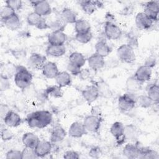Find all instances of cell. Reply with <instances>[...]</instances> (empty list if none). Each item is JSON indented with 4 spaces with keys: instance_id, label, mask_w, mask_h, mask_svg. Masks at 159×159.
Masks as SVG:
<instances>
[{
    "instance_id": "cell-1",
    "label": "cell",
    "mask_w": 159,
    "mask_h": 159,
    "mask_svg": "<svg viewBox=\"0 0 159 159\" xmlns=\"http://www.w3.org/2000/svg\"><path fill=\"white\" fill-rule=\"evenodd\" d=\"M26 121L29 127L31 128L43 129L52 122V115L48 111H37L29 114Z\"/></svg>"
},
{
    "instance_id": "cell-2",
    "label": "cell",
    "mask_w": 159,
    "mask_h": 159,
    "mask_svg": "<svg viewBox=\"0 0 159 159\" xmlns=\"http://www.w3.org/2000/svg\"><path fill=\"white\" fill-rule=\"evenodd\" d=\"M32 80V75L24 66H16V73L14 75V82L16 86L24 89L30 86Z\"/></svg>"
},
{
    "instance_id": "cell-3",
    "label": "cell",
    "mask_w": 159,
    "mask_h": 159,
    "mask_svg": "<svg viewBox=\"0 0 159 159\" xmlns=\"http://www.w3.org/2000/svg\"><path fill=\"white\" fill-rule=\"evenodd\" d=\"M117 55L123 62L132 63L135 60V55L134 48L128 44H123L118 47Z\"/></svg>"
},
{
    "instance_id": "cell-4",
    "label": "cell",
    "mask_w": 159,
    "mask_h": 159,
    "mask_svg": "<svg viewBox=\"0 0 159 159\" xmlns=\"http://www.w3.org/2000/svg\"><path fill=\"white\" fill-rule=\"evenodd\" d=\"M101 122L102 119L100 116L91 114L84 118L83 124L87 132L96 133L101 127Z\"/></svg>"
},
{
    "instance_id": "cell-5",
    "label": "cell",
    "mask_w": 159,
    "mask_h": 159,
    "mask_svg": "<svg viewBox=\"0 0 159 159\" xmlns=\"http://www.w3.org/2000/svg\"><path fill=\"white\" fill-rule=\"evenodd\" d=\"M136 102V98L130 93L124 94L119 96L118 99L119 108L123 112H128L133 109L135 106Z\"/></svg>"
},
{
    "instance_id": "cell-6",
    "label": "cell",
    "mask_w": 159,
    "mask_h": 159,
    "mask_svg": "<svg viewBox=\"0 0 159 159\" xmlns=\"http://www.w3.org/2000/svg\"><path fill=\"white\" fill-rule=\"evenodd\" d=\"M27 21L30 25L35 27L40 30L48 28L46 19L40 16L34 11L29 14L27 17Z\"/></svg>"
},
{
    "instance_id": "cell-7",
    "label": "cell",
    "mask_w": 159,
    "mask_h": 159,
    "mask_svg": "<svg viewBox=\"0 0 159 159\" xmlns=\"http://www.w3.org/2000/svg\"><path fill=\"white\" fill-rule=\"evenodd\" d=\"M34 12L42 17L49 16L52 13V8L47 1H30Z\"/></svg>"
},
{
    "instance_id": "cell-8",
    "label": "cell",
    "mask_w": 159,
    "mask_h": 159,
    "mask_svg": "<svg viewBox=\"0 0 159 159\" xmlns=\"http://www.w3.org/2000/svg\"><path fill=\"white\" fill-rule=\"evenodd\" d=\"M111 134L116 139L118 145H122L125 142L124 137V125L120 122H115L110 129Z\"/></svg>"
},
{
    "instance_id": "cell-9",
    "label": "cell",
    "mask_w": 159,
    "mask_h": 159,
    "mask_svg": "<svg viewBox=\"0 0 159 159\" xmlns=\"http://www.w3.org/2000/svg\"><path fill=\"white\" fill-rule=\"evenodd\" d=\"M104 34L109 40H117L122 35V30L114 22H106L104 26Z\"/></svg>"
},
{
    "instance_id": "cell-10",
    "label": "cell",
    "mask_w": 159,
    "mask_h": 159,
    "mask_svg": "<svg viewBox=\"0 0 159 159\" xmlns=\"http://www.w3.org/2000/svg\"><path fill=\"white\" fill-rule=\"evenodd\" d=\"M46 63V57L40 53H34L31 54L27 61L29 66L34 70H42Z\"/></svg>"
},
{
    "instance_id": "cell-11",
    "label": "cell",
    "mask_w": 159,
    "mask_h": 159,
    "mask_svg": "<svg viewBox=\"0 0 159 159\" xmlns=\"http://www.w3.org/2000/svg\"><path fill=\"white\" fill-rule=\"evenodd\" d=\"M153 22L157 21L159 13V2L158 1H151L146 3L143 12Z\"/></svg>"
},
{
    "instance_id": "cell-12",
    "label": "cell",
    "mask_w": 159,
    "mask_h": 159,
    "mask_svg": "<svg viewBox=\"0 0 159 159\" xmlns=\"http://www.w3.org/2000/svg\"><path fill=\"white\" fill-rule=\"evenodd\" d=\"M154 22L150 19L143 12H139L135 17V24L140 30H148Z\"/></svg>"
},
{
    "instance_id": "cell-13",
    "label": "cell",
    "mask_w": 159,
    "mask_h": 159,
    "mask_svg": "<svg viewBox=\"0 0 159 159\" xmlns=\"http://www.w3.org/2000/svg\"><path fill=\"white\" fill-rule=\"evenodd\" d=\"M152 73V68L143 65L137 68L134 76L138 81L143 83L150 80Z\"/></svg>"
},
{
    "instance_id": "cell-14",
    "label": "cell",
    "mask_w": 159,
    "mask_h": 159,
    "mask_svg": "<svg viewBox=\"0 0 159 159\" xmlns=\"http://www.w3.org/2000/svg\"><path fill=\"white\" fill-rule=\"evenodd\" d=\"M66 39V35L63 31H53L48 35L49 45H63Z\"/></svg>"
},
{
    "instance_id": "cell-15",
    "label": "cell",
    "mask_w": 159,
    "mask_h": 159,
    "mask_svg": "<svg viewBox=\"0 0 159 159\" xmlns=\"http://www.w3.org/2000/svg\"><path fill=\"white\" fill-rule=\"evenodd\" d=\"M82 96L88 104L93 102L99 96L97 86L94 84L87 86L82 91Z\"/></svg>"
},
{
    "instance_id": "cell-16",
    "label": "cell",
    "mask_w": 159,
    "mask_h": 159,
    "mask_svg": "<svg viewBox=\"0 0 159 159\" xmlns=\"http://www.w3.org/2000/svg\"><path fill=\"white\" fill-rule=\"evenodd\" d=\"M79 3L83 11L87 14L91 15L94 13L98 7H101L102 3L98 1H80Z\"/></svg>"
},
{
    "instance_id": "cell-17",
    "label": "cell",
    "mask_w": 159,
    "mask_h": 159,
    "mask_svg": "<svg viewBox=\"0 0 159 159\" xmlns=\"http://www.w3.org/2000/svg\"><path fill=\"white\" fill-rule=\"evenodd\" d=\"M141 147L136 143H127L123 149L124 155L130 159H134L139 157Z\"/></svg>"
},
{
    "instance_id": "cell-18",
    "label": "cell",
    "mask_w": 159,
    "mask_h": 159,
    "mask_svg": "<svg viewBox=\"0 0 159 159\" xmlns=\"http://www.w3.org/2000/svg\"><path fill=\"white\" fill-rule=\"evenodd\" d=\"M86 130L83 123L79 122H75L72 123L68 130V134L73 138H80L86 134Z\"/></svg>"
},
{
    "instance_id": "cell-19",
    "label": "cell",
    "mask_w": 159,
    "mask_h": 159,
    "mask_svg": "<svg viewBox=\"0 0 159 159\" xmlns=\"http://www.w3.org/2000/svg\"><path fill=\"white\" fill-rule=\"evenodd\" d=\"M88 63L89 68L93 70H99L105 65L104 58L96 52L88 58Z\"/></svg>"
},
{
    "instance_id": "cell-20",
    "label": "cell",
    "mask_w": 159,
    "mask_h": 159,
    "mask_svg": "<svg viewBox=\"0 0 159 159\" xmlns=\"http://www.w3.org/2000/svg\"><path fill=\"white\" fill-rule=\"evenodd\" d=\"M34 149L38 158H42L50 154L52 150V144L48 141L40 140Z\"/></svg>"
},
{
    "instance_id": "cell-21",
    "label": "cell",
    "mask_w": 159,
    "mask_h": 159,
    "mask_svg": "<svg viewBox=\"0 0 159 159\" xmlns=\"http://www.w3.org/2000/svg\"><path fill=\"white\" fill-rule=\"evenodd\" d=\"M43 76L49 79L55 78L59 73L58 67L55 63L52 61H47L42 69Z\"/></svg>"
},
{
    "instance_id": "cell-22",
    "label": "cell",
    "mask_w": 159,
    "mask_h": 159,
    "mask_svg": "<svg viewBox=\"0 0 159 159\" xmlns=\"http://www.w3.org/2000/svg\"><path fill=\"white\" fill-rule=\"evenodd\" d=\"M4 124L11 127H16L21 124L22 119L16 112L9 111L3 119Z\"/></svg>"
},
{
    "instance_id": "cell-23",
    "label": "cell",
    "mask_w": 159,
    "mask_h": 159,
    "mask_svg": "<svg viewBox=\"0 0 159 159\" xmlns=\"http://www.w3.org/2000/svg\"><path fill=\"white\" fill-rule=\"evenodd\" d=\"M22 141L25 147L35 148L37 145L40 140L37 135L32 132H27L24 134Z\"/></svg>"
},
{
    "instance_id": "cell-24",
    "label": "cell",
    "mask_w": 159,
    "mask_h": 159,
    "mask_svg": "<svg viewBox=\"0 0 159 159\" xmlns=\"http://www.w3.org/2000/svg\"><path fill=\"white\" fill-rule=\"evenodd\" d=\"M65 130L60 125L55 126L51 132L50 140L52 143H58L62 141L66 137Z\"/></svg>"
},
{
    "instance_id": "cell-25",
    "label": "cell",
    "mask_w": 159,
    "mask_h": 159,
    "mask_svg": "<svg viewBox=\"0 0 159 159\" xmlns=\"http://www.w3.org/2000/svg\"><path fill=\"white\" fill-rule=\"evenodd\" d=\"M139 136L137 128L133 124H129L124 126V137L126 140L135 142Z\"/></svg>"
},
{
    "instance_id": "cell-26",
    "label": "cell",
    "mask_w": 159,
    "mask_h": 159,
    "mask_svg": "<svg viewBox=\"0 0 159 159\" xmlns=\"http://www.w3.org/2000/svg\"><path fill=\"white\" fill-rule=\"evenodd\" d=\"M66 52L65 45H48L46 48V53L47 55L53 57H60L63 56Z\"/></svg>"
},
{
    "instance_id": "cell-27",
    "label": "cell",
    "mask_w": 159,
    "mask_h": 159,
    "mask_svg": "<svg viewBox=\"0 0 159 159\" xmlns=\"http://www.w3.org/2000/svg\"><path fill=\"white\" fill-rule=\"evenodd\" d=\"M55 80L57 85L61 88L68 86L70 85L71 83V76L66 71H59Z\"/></svg>"
},
{
    "instance_id": "cell-28",
    "label": "cell",
    "mask_w": 159,
    "mask_h": 159,
    "mask_svg": "<svg viewBox=\"0 0 159 159\" xmlns=\"http://www.w3.org/2000/svg\"><path fill=\"white\" fill-rule=\"evenodd\" d=\"M61 19L66 24H75L77 20L76 14L70 8H64L60 14Z\"/></svg>"
},
{
    "instance_id": "cell-29",
    "label": "cell",
    "mask_w": 159,
    "mask_h": 159,
    "mask_svg": "<svg viewBox=\"0 0 159 159\" xmlns=\"http://www.w3.org/2000/svg\"><path fill=\"white\" fill-rule=\"evenodd\" d=\"M95 49L96 53L104 58L109 55L112 50L111 47L104 40H100L96 43Z\"/></svg>"
},
{
    "instance_id": "cell-30",
    "label": "cell",
    "mask_w": 159,
    "mask_h": 159,
    "mask_svg": "<svg viewBox=\"0 0 159 159\" xmlns=\"http://www.w3.org/2000/svg\"><path fill=\"white\" fill-rule=\"evenodd\" d=\"M142 83L138 81L133 75L127 78L125 83V86L127 91L132 93L137 92L140 90L142 88Z\"/></svg>"
},
{
    "instance_id": "cell-31",
    "label": "cell",
    "mask_w": 159,
    "mask_h": 159,
    "mask_svg": "<svg viewBox=\"0 0 159 159\" xmlns=\"http://www.w3.org/2000/svg\"><path fill=\"white\" fill-rule=\"evenodd\" d=\"M47 24L48 29H50L52 32L63 31L66 26V24L61 19L60 16L59 17H55L50 22H47Z\"/></svg>"
},
{
    "instance_id": "cell-32",
    "label": "cell",
    "mask_w": 159,
    "mask_h": 159,
    "mask_svg": "<svg viewBox=\"0 0 159 159\" xmlns=\"http://www.w3.org/2000/svg\"><path fill=\"white\" fill-rule=\"evenodd\" d=\"M3 22L6 27L11 30H16L20 26V19L16 13Z\"/></svg>"
},
{
    "instance_id": "cell-33",
    "label": "cell",
    "mask_w": 159,
    "mask_h": 159,
    "mask_svg": "<svg viewBox=\"0 0 159 159\" xmlns=\"http://www.w3.org/2000/svg\"><path fill=\"white\" fill-rule=\"evenodd\" d=\"M86 60L84 55L79 52H73L69 56V62L80 68L84 66Z\"/></svg>"
},
{
    "instance_id": "cell-34",
    "label": "cell",
    "mask_w": 159,
    "mask_h": 159,
    "mask_svg": "<svg viewBox=\"0 0 159 159\" xmlns=\"http://www.w3.org/2000/svg\"><path fill=\"white\" fill-rule=\"evenodd\" d=\"M75 29L76 34L86 33L91 31L90 24L84 19H77L75 23Z\"/></svg>"
},
{
    "instance_id": "cell-35",
    "label": "cell",
    "mask_w": 159,
    "mask_h": 159,
    "mask_svg": "<svg viewBox=\"0 0 159 159\" xmlns=\"http://www.w3.org/2000/svg\"><path fill=\"white\" fill-rule=\"evenodd\" d=\"M147 95L153 102V103H158L159 101V86H158V85L156 83L150 85L147 89Z\"/></svg>"
},
{
    "instance_id": "cell-36",
    "label": "cell",
    "mask_w": 159,
    "mask_h": 159,
    "mask_svg": "<svg viewBox=\"0 0 159 159\" xmlns=\"http://www.w3.org/2000/svg\"><path fill=\"white\" fill-rule=\"evenodd\" d=\"M16 73V66L10 65H1V76L9 79Z\"/></svg>"
},
{
    "instance_id": "cell-37",
    "label": "cell",
    "mask_w": 159,
    "mask_h": 159,
    "mask_svg": "<svg viewBox=\"0 0 159 159\" xmlns=\"http://www.w3.org/2000/svg\"><path fill=\"white\" fill-rule=\"evenodd\" d=\"M45 92L48 96H52L55 98H61L63 96L61 88L58 85H53L48 87L45 89Z\"/></svg>"
},
{
    "instance_id": "cell-38",
    "label": "cell",
    "mask_w": 159,
    "mask_h": 159,
    "mask_svg": "<svg viewBox=\"0 0 159 159\" xmlns=\"http://www.w3.org/2000/svg\"><path fill=\"white\" fill-rule=\"evenodd\" d=\"M139 158L143 159H157L158 158V154L156 151L152 149L141 148Z\"/></svg>"
},
{
    "instance_id": "cell-39",
    "label": "cell",
    "mask_w": 159,
    "mask_h": 159,
    "mask_svg": "<svg viewBox=\"0 0 159 159\" xmlns=\"http://www.w3.org/2000/svg\"><path fill=\"white\" fill-rule=\"evenodd\" d=\"M15 14H16V11H14L11 7H10L7 5H5L1 7V8L0 16L2 21L9 18L10 17H11Z\"/></svg>"
},
{
    "instance_id": "cell-40",
    "label": "cell",
    "mask_w": 159,
    "mask_h": 159,
    "mask_svg": "<svg viewBox=\"0 0 159 159\" xmlns=\"http://www.w3.org/2000/svg\"><path fill=\"white\" fill-rule=\"evenodd\" d=\"M136 102H138L139 105L143 108L150 107L153 102L148 98L147 95H140L136 98Z\"/></svg>"
},
{
    "instance_id": "cell-41",
    "label": "cell",
    "mask_w": 159,
    "mask_h": 159,
    "mask_svg": "<svg viewBox=\"0 0 159 159\" xmlns=\"http://www.w3.org/2000/svg\"><path fill=\"white\" fill-rule=\"evenodd\" d=\"M93 37V34L91 31L86 33L76 34L75 36L76 40L81 43H87L91 41Z\"/></svg>"
},
{
    "instance_id": "cell-42",
    "label": "cell",
    "mask_w": 159,
    "mask_h": 159,
    "mask_svg": "<svg viewBox=\"0 0 159 159\" xmlns=\"http://www.w3.org/2000/svg\"><path fill=\"white\" fill-rule=\"evenodd\" d=\"M96 86L98 88L99 95H101L103 97L110 96L111 95V90L105 83L99 82V83H98V84H96Z\"/></svg>"
},
{
    "instance_id": "cell-43",
    "label": "cell",
    "mask_w": 159,
    "mask_h": 159,
    "mask_svg": "<svg viewBox=\"0 0 159 159\" xmlns=\"http://www.w3.org/2000/svg\"><path fill=\"white\" fill-rule=\"evenodd\" d=\"M22 159H34L38 158L34 148L25 147L24 149L22 151Z\"/></svg>"
},
{
    "instance_id": "cell-44",
    "label": "cell",
    "mask_w": 159,
    "mask_h": 159,
    "mask_svg": "<svg viewBox=\"0 0 159 159\" xmlns=\"http://www.w3.org/2000/svg\"><path fill=\"white\" fill-rule=\"evenodd\" d=\"M6 159H22V151L18 150H11L6 153Z\"/></svg>"
},
{
    "instance_id": "cell-45",
    "label": "cell",
    "mask_w": 159,
    "mask_h": 159,
    "mask_svg": "<svg viewBox=\"0 0 159 159\" xmlns=\"http://www.w3.org/2000/svg\"><path fill=\"white\" fill-rule=\"evenodd\" d=\"M6 4L10 7H11L14 11L19 10L22 6V2L20 0H7L6 1Z\"/></svg>"
},
{
    "instance_id": "cell-46",
    "label": "cell",
    "mask_w": 159,
    "mask_h": 159,
    "mask_svg": "<svg viewBox=\"0 0 159 159\" xmlns=\"http://www.w3.org/2000/svg\"><path fill=\"white\" fill-rule=\"evenodd\" d=\"M102 154V150L99 147H93L89 152V155L93 158H99Z\"/></svg>"
},
{
    "instance_id": "cell-47",
    "label": "cell",
    "mask_w": 159,
    "mask_h": 159,
    "mask_svg": "<svg viewBox=\"0 0 159 159\" xmlns=\"http://www.w3.org/2000/svg\"><path fill=\"white\" fill-rule=\"evenodd\" d=\"M1 139L3 140L7 141V140H9L12 139V138L13 137V134L8 129L4 128V129H1Z\"/></svg>"
},
{
    "instance_id": "cell-48",
    "label": "cell",
    "mask_w": 159,
    "mask_h": 159,
    "mask_svg": "<svg viewBox=\"0 0 159 159\" xmlns=\"http://www.w3.org/2000/svg\"><path fill=\"white\" fill-rule=\"evenodd\" d=\"M67 70L73 75L78 76V75H79L81 71V68H80L79 66H76V65H75L68 62V65H67Z\"/></svg>"
},
{
    "instance_id": "cell-49",
    "label": "cell",
    "mask_w": 159,
    "mask_h": 159,
    "mask_svg": "<svg viewBox=\"0 0 159 159\" xmlns=\"http://www.w3.org/2000/svg\"><path fill=\"white\" fill-rule=\"evenodd\" d=\"M0 89L1 91H6L10 87V82H9V79L3 78V77H0Z\"/></svg>"
},
{
    "instance_id": "cell-50",
    "label": "cell",
    "mask_w": 159,
    "mask_h": 159,
    "mask_svg": "<svg viewBox=\"0 0 159 159\" xmlns=\"http://www.w3.org/2000/svg\"><path fill=\"white\" fill-rule=\"evenodd\" d=\"M63 158L66 159H78L80 158L78 153L73 150H68L64 153Z\"/></svg>"
},
{
    "instance_id": "cell-51",
    "label": "cell",
    "mask_w": 159,
    "mask_h": 159,
    "mask_svg": "<svg viewBox=\"0 0 159 159\" xmlns=\"http://www.w3.org/2000/svg\"><path fill=\"white\" fill-rule=\"evenodd\" d=\"M78 76L81 80H85L88 79L89 77L90 71L88 70V69H86H86H81Z\"/></svg>"
},
{
    "instance_id": "cell-52",
    "label": "cell",
    "mask_w": 159,
    "mask_h": 159,
    "mask_svg": "<svg viewBox=\"0 0 159 159\" xmlns=\"http://www.w3.org/2000/svg\"><path fill=\"white\" fill-rule=\"evenodd\" d=\"M10 110H9L8 107L7 106L1 104L0 107V114H1V117L4 119L5 116L7 115V114L9 112Z\"/></svg>"
},
{
    "instance_id": "cell-53",
    "label": "cell",
    "mask_w": 159,
    "mask_h": 159,
    "mask_svg": "<svg viewBox=\"0 0 159 159\" xmlns=\"http://www.w3.org/2000/svg\"><path fill=\"white\" fill-rule=\"evenodd\" d=\"M155 63H156V60L155 58L153 57H149L148 59H147L145 61V63L144 65L152 68L155 65Z\"/></svg>"
}]
</instances>
